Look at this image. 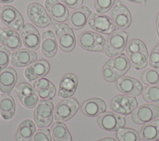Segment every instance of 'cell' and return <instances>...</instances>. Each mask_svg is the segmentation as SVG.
Instances as JSON below:
<instances>
[{"instance_id": "cb8c5ba5", "label": "cell", "mask_w": 159, "mask_h": 141, "mask_svg": "<svg viewBox=\"0 0 159 141\" xmlns=\"http://www.w3.org/2000/svg\"><path fill=\"white\" fill-rule=\"evenodd\" d=\"M58 46L55 34L51 30L45 31L42 33L41 41V51L43 55L50 58L57 53Z\"/></svg>"}, {"instance_id": "d6986e66", "label": "cell", "mask_w": 159, "mask_h": 141, "mask_svg": "<svg viewBox=\"0 0 159 141\" xmlns=\"http://www.w3.org/2000/svg\"><path fill=\"white\" fill-rule=\"evenodd\" d=\"M49 62L45 59H40L29 66L25 70L24 74L26 79L32 82L46 75L50 70Z\"/></svg>"}, {"instance_id": "1f68e13d", "label": "cell", "mask_w": 159, "mask_h": 141, "mask_svg": "<svg viewBox=\"0 0 159 141\" xmlns=\"http://www.w3.org/2000/svg\"><path fill=\"white\" fill-rule=\"evenodd\" d=\"M132 66L137 70L145 67L148 64V54L136 52L127 54Z\"/></svg>"}, {"instance_id": "4fadbf2b", "label": "cell", "mask_w": 159, "mask_h": 141, "mask_svg": "<svg viewBox=\"0 0 159 141\" xmlns=\"http://www.w3.org/2000/svg\"><path fill=\"white\" fill-rule=\"evenodd\" d=\"M20 34L24 46L31 50H37L40 45L41 38L37 28L30 24H26L20 30Z\"/></svg>"}, {"instance_id": "b9f144b4", "label": "cell", "mask_w": 159, "mask_h": 141, "mask_svg": "<svg viewBox=\"0 0 159 141\" xmlns=\"http://www.w3.org/2000/svg\"><path fill=\"white\" fill-rule=\"evenodd\" d=\"M130 2H135V3H139L142 5H145L146 4L147 0H126Z\"/></svg>"}, {"instance_id": "8fae6325", "label": "cell", "mask_w": 159, "mask_h": 141, "mask_svg": "<svg viewBox=\"0 0 159 141\" xmlns=\"http://www.w3.org/2000/svg\"><path fill=\"white\" fill-rule=\"evenodd\" d=\"M16 94L20 103L27 108H34L38 103L39 98L34 87L27 82H22L16 88Z\"/></svg>"}, {"instance_id": "4dcf8cb0", "label": "cell", "mask_w": 159, "mask_h": 141, "mask_svg": "<svg viewBox=\"0 0 159 141\" xmlns=\"http://www.w3.org/2000/svg\"><path fill=\"white\" fill-rule=\"evenodd\" d=\"M142 82L148 85H159V69H147L143 70L141 74Z\"/></svg>"}, {"instance_id": "ac0fdd59", "label": "cell", "mask_w": 159, "mask_h": 141, "mask_svg": "<svg viewBox=\"0 0 159 141\" xmlns=\"http://www.w3.org/2000/svg\"><path fill=\"white\" fill-rule=\"evenodd\" d=\"M78 83V77L75 74L69 73L65 75L59 83L58 96L63 98H70L75 93Z\"/></svg>"}, {"instance_id": "484cf974", "label": "cell", "mask_w": 159, "mask_h": 141, "mask_svg": "<svg viewBox=\"0 0 159 141\" xmlns=\"http://www.w3.org/2000/svg\"><path fill=\"white\" fill-rule=\"evenodd\" d=\"M36 130L34 122L30 119L22 121L17 130L16 141H31Z\"/></svg>"}, {"instance_id": "44dd1931", "label": "cell", "mask_w": 159, "mask_h": 141, "mask_svg": "<svg viewBox=\"0 0 159 141\" xmlns=\"http://www.w3.org/2000/svg\"><path fill=\"white\" fill-rule=\"evenodd\" d=\"M106 103L101 98H89L83 102L81 106L83 113L87 116L95 117L104 113L106 110Z\"/></svg>"}, {"instance_id": "ba28073f", "label": "cell", "mask_w": 159, "mask_h": 141, "mask_svg": "<svg viewBox=\"0 0 159 141\" xmlns=\"http://www.w3.org/2000/svg\"><path fill=\"white\" fill-rule=\"evenodd\" d=\"M26 12L30 21L38 27L45 28L52 24V19L46 10L38 2L29 4Z\"/></svg>"}, {"instance_id": "52a82bcc", "label": "cell", "mask_w": 159, "mask_h": 141, "mask_svg": "<svg viewBox=\"0 0 159 141\" xmlns=\"http://www.w3.org/2000/svg\"><path fill=\"white\" fill-rule=\"evenodd\" d=\"M137 99L125 95H118L114 96L110 103L112 111L122 115H127L135 110L137 106Z\"/></svg>"}, {"instance_id": "681fc988", "label": "cell", "mask_w": 159, "mask_h": 141, "mask_svg": "<svg viewBox=\"0 0 159 141\" xmlns=\"http://www.w3.org/2000/svg\"><path fill=\"white\" fill-rule=\"evenodd\" d=\"M0 10H1V6H0Z\"/></svg>"}, {"instance_id": "f35d334b", "label": "cell", "mask_w": 159, "mask_h": 141, "mask_svg": "<svg viewBox=\"0 0 159 141\" xmlns=\"http://www.w3.org/2000/svg\"><path fill=\"white\" fill-rule=\"evenodd\" d=\"M10 55V51L7 48L0 46V72L7 66L9 62Z\"/></svg>"}, {"instance_id": "ee69618b", "label": "cell", "mask_w": 159, "mask_h": 141, "mask_svg": "<svg viewBox=\"0 0 159 141\" xmlns=\"http://www.w3.org/2000/svg\"><path fill=\"white\" fill-rule=\"evenodd\" d=\"M98 141H117V140L115 139L112 138V137H106V138H103V139H99Z\"/></svg>"}, {"instance_id": "4316f807", "label": "cell", "mask_w": 159, "mask_h": 141, "mask_svg": "<svg viewBox=\"0 0 159 141\" xmlns=\"http://www.w3.org/2000/svg\"><path fill=\"white\" fill-rule=\"evenodd\" d=\"M140 134L143 141H156L159 139V119L144 124Z\"/></svg>"}, {"instance_id": "6da1fadb", "label": "cell", "mask_w": 159, "mask_h": 141, "mask_svg": "<svg viewBox=\"0 0 159 141\" xmlns=\"http://www.w3.org/2000/svg\"><path fill=\"white\" fill-rule=\"evenodd\" d=\"M128 38V34L124 30L113 31L108 36L105 45L104 53L109 58L118 56L124 49Z\"/></svg>"}, {"instance_id": "f1b7e54d", "label": "cell", "mask_w": 159, "mask_h": 141, "mask_svg": "<svg viewBox=\"0 0 159 141\" xmlns=\"http://www.w3.org/2000/svg\"><path fill=\"white\" fill-rule=\"evenodd\" d=\"M16 111V103L9 95L3 94L0 98V113L6 120L12 118Z\"/></svg>"}, {"instance_id": "ffe728a7", "label": "cell", "mask_w": 159, "mask_h": 141, "mask_svg": "<svg viewBox=\"0 0 159 141\" xmlns=\"http://www.w3.org/2000/svg\"><path fill=\"white\" fill-rule=\"evenodd\" d=\"M45 7L52 18L56 22H63L68 19L69 11L58 0H45Z\"/></svg>"}, {"instance_id": "7c38bea8", "label": "cell", "mask_w": 159, "mask_h": 141, "mask_svg": "<svg viewBox=\"0 0 159 141\" xmlns=\"http://www.w3.org/2000/svg\"><path fill=\"white\" fill-rule=\"evenodd\" d=\"M88 24L93 30L106 35H110L116 28L112 19L107 15L98 13L91 15Z\"/></svg>"}, {"instance_id": "c3c4849f", "label": "cell", "mask_w": 159, "mask_h": 141, "mask_svg": "<svg viewBox=\"0 0 159 141\" xmlns=\"http://www.w3.org/2000/svg\"><path fill=\"white\" fill-rule=\"evenodd\" d=\"M156 141H159V139H158L157 140H156Z\"/></svg>"}, {"instance_id": "8d00e7d4", "label": "cell", "mask_w": 159, "mask_h": 141, "mask_svg": "<svg viewBox=\"0 0 159 141\" xmlns=\"http://www.w3.org/2000/svg\"><path fill=\"white\" fill-rule=\"evenodd\" d=\"M115 0H95L94 7L95 11L100 14L108 12L113 6Z\"/></svg>"}, {"instance_id": "2e32d148", "label": "cell", "mask_w": 159, "mask_h": 141, "mask_svg": "<svg viewBox=\"0 0 159 141\" xmlns=\"http://www.w3.org/2000/svg\"><path fill=\"white\" fill-rule=\"evenodd\" d=\"M37 59V54L33 50L22 48L13 52L11 54V63L19 67L27 66Z\"/></svg>"}, {"instance_id": "7dc6e473", "label": "cell", "mask_w": 159, "mask_h": 141, "mask_svg": "<svg viewBox=\"0 0 159 141\" xmlns=\"http://www.w3.org/2000/svg\"><path fill=\"white\" fill-rule=\"evenodd\" d=\"M1 30H2V28H1V25H0V32H1Z\"/></svg>"}, {"instance_id": "836d02e7", "label": "cell", "mask_w": 159, "mask_h": 141, "mask_svg": "<svg viewBox=\"0 0 159 141\" xmlns=\"http://www.w3.org/2000/svg\"><path fill=\"white\" fill-rule=\"evenodd\" d=\"M142 96L147 102L159 105V85L145 87Z\"/></svg>"}, {"instance_id": "d4e9b609", "label": "cell", "mask_w": 159, "mask_h": 141, "mask_svg": "<svg viewBox=\"0 0 159 141\" xmlns=\"http://www.w3.org/2000/svg\"><path fill=\"white\" fill-rule=\"evenodd\" d=\"M17 80V74L16 70L11 67L6 68L0 74V91L10 93Z\"/></svg>"}, {"instance_id": "9c48e42d", "label": "cell", "mask_w": 159, "mask_h": 141, "mask_svg": "<svg viewBox=\"0 0 159 141\" xmlns=\"http://www.w3.org/2000/svg\"><path fill=\"white\" fill-rule=\"evenodd\" d=\"M0 19L6 26L16 30H20L24 25V20L21 14L10 5L2 7L0 13Z\"/></svg>"}, {"instance_id": "30bf717a", "label": "cell", "mask_w": 159, "mask_h": 141, "mask_svg": "<svg viewBox=\"0 0 159 141\" xmlns=\"http://www.w3.org/2000/svg\"><path fill=\"white\" fill-rule=\"evenodd\" d=\"M158 117H159V106L153 104L139 106L131 116L132 121L137 124L149 122Z\"/></svg>"}, {"instance_id": "7a4b0ae2", "label": "cell", "mask_w": 159, "mask_h": 141, "mask_svg": "<svg viewBox=\"0 0 159 141\" xmlns=\"http://www.w3.org/2000/svg\"><path fill=\"white\" fill-rule=\"evenodd\" d=\"M53 103L52 101L42 99L34 109V119L39 127H48L51 125L53 119Z\"/></svg>"}, {"instance_id": "8992f818", "label": "cell", "mask_w": 159, "mask_h": 141, "mask_svg": "<svg viewBox=\"0 0 159 141\" xmlns=\"http://www.w3.org/2000/svg\"><path fill=\"white\" fill-rule=\"evenodd\" d=\"M98 126L104 130L108 132L117 131L125 125L124 117L112 112H104L97 118Z\"/></svg>"}, {"instance_id": "3957f363", "label": "cell", "mask_w": 159, "mask_h": 141, "mask_svg": "<svg viewBox=\"0 0 159 141\" xmlns=\"http://www.w3.org/2000/svg\"><path fill=\"white\" fill-rule=\"evenodd\" d=\"M78 41L81 48L88 51L103 52L106 45L104 38L91 31H84L81 33Z\"/></svg>"}, {"instance_id": "d590c367", "label": "cell", "mask_w": 159, "mask_h": 141, "mask_svg": "<svg viewBox=\"0 0 159 141\" xmlns=\"http://www.w3.org/2000/svg\"><path fill=\"white\" fill-rule=\"evenodd\" d=\"M102 76L103 79L109 82L117 81L120 77L117 72L107 62H106L102 69Z\"/></svg>"}, {"instance_id": "f6af8a7d", "label": "cell", "mask_w": 159, "mask_h": 141, "mask_svg": "<svg viewBox=\"0 0 159 141\" xmlns=\"http://www.w3.org/2000/svg\"><path fill=\"white\" fill-rule=\"evenodd\" d=\"M14 1V0H0V2L4 3V4H7V3H11Z\"/></svg>"}, {"instance_id": "603a6c76", "label": "cell", "mask_w": 159, "mask_h": 141, "mask_svg": "<svg viewBox=\"0 0 159 141\" xmlns=\"http://www.w3.org/2000/svg\"><path fill=\"white\" fill-rule=\"evenodd\" d=\"M33 87L39 96L42 99H52L56 95L55 85L46 78L42 77L36 80L33 83Z\"/></svg>"}, {"instance_id": "e575fe53", "label": "cell", "mask_w": 159, "mask_h": 141, "mask_svg": "<svg viewBox=\"0 0 159 141\" xmlns=\"http://www.w3.org/2000/svg\"><path fill=\"white\" fill-rule=\"evenodd\" d=\"M136 52L148 54L147 48L144 42L139 39L134 38L128 43L126 47V53L127 54H129Z\"/></svg>"}, {"instance_id": "9a60e30c", "label": "cell", "mask_w": 159, "mask_h": 141, "mask_svg": "<svg viewBox=\"0 0 159 141\" xmlns=\"http://www.w3.org/2000/svg\"><path fill=\"white\" fill-rule=\"evenodd\" d=\"M111 17L114 25L121 30L128 28L132 22V17L129 10L120 3L116 5L112 10Z\"/></svg>"}, {"instance_id": "60d3db41", "label": "cell", "mask_w": 159, "mask_h": 141, "mask_svg": "<svg viewBox=\"0 0 159 141\" xmlns=\"http://www.w3.org/2000/svg\"><path fill=\"white\" fill-rule=\"evenodd\" d=\"M60 1L66 6L71 9L77 8L80 6H81L83 3V0H60Z\"/></svg>"}, {"instance_id": "bcb514c9", "label": "cell", "mask_w": 159, "mask_h": 141, "mask_svg": "<svg viewBox=\"0 0 159 141\" xmlns=\"http://www.w3.org/2000/svg\"><path fill=\"white\" fill-rule=\"evenodd\" d=\"M153 49L155 50L156 51H157V52L159 53V43L157 44V45L155 46V47L153 48Z\"/></svg>"}, {"instance_id": "7402d4cb", "label": "cell", "mask_w": 159, "mask_h": 141, "mask_svg": "<svg viewBox=\"0 0 159 141\" xmlns=\"http://www.w3.org/2000/svg\"><path fill=\"white\" fill-rule=\"evenodd\" d=\"M0 42L6 48L16 51L22 46V40L19 33L12 30L4 28L0 32Z\"/></svg>"}, {"instance_id": "277c9868", "label": "cell", "mask_w": 159, "mask_h": 141, "mask_svg": "<svg viewBox=\"0 0 159 141\" xmlns=\"http://www.w3.org/2000/svg\"><path fill=\"white\" fill-rule=\"evenodd\" d=\"M79 108L80 103L75 98L64 99L55 106L54 118L57 121H67L75 115Z\"/></svg>"}, {"instance_id": "7bdbcfd3", "label": "cell", "mask_w": 159, "mask_h": 141, "mask_svg": "<svg viewBox=\"0 0 159 141\" xmlns=\"http://www.w3.org/2000/svg\"><path fill=\"white\" fill-rule=\"evenodd\" d=\"M156 28H157L158 36L159 37V13L158 14L157 17V19H156Z\"/></svg>"}, {"instance_id": "83f0119b", "label": "cell", "mask_w": 159, "mask_h": 141, "mask_svg": "<svg viewBox=\"0 0 159 141\" xmlns=\"http://www.w3.org/2000/svg\"><path fill=\"white\" fill-rule=\"evenodd\" d=\"M106 62L117 72L120 77L124 75L130 68V59L124 54L114 57L109 59Z\"/></svg>"}, {"instance_id": "f546056e", "label": "cell", "mask_w": 159, "mask_h": 141, "mask_svg": "<svg viewBox=\"0 0 159 141\" xmlns=\"http://www.w3.org/2000/svg\"><path fill=\"white\" fill-rule=\"evenodd\" d=\"M50 131L53 141H73L67 126L61 121L53 122L50 127Z\"/></svg>"}, {"instance_id": "5bb4252c", "label": "cell", "mask_w": 159, "mask_h": 141, "mask_svg": "<svg viewBox=\"0 0 159 141\" xmlns=\"http://www.w3.org/2000/svg\"><path fill=\"white\" fill-rule=\"evenodd\" d=\"M117 88L124 94L134 96H139L143 92V85L139 80L129 76L120 77L116 83Z\"/></svg>"}, {"instance_id": "d6a6232c", "label": "cell", "mask_w": 159, "mask_h": 141, "mask_svg": "<svg viewBox=\"0 0 159 141\" xmlns=\"http://www.w3.org/2000/svg\"><path fill=\"white\" fill-rule=\"evenodd\" d=\"M116 137L119 141H140L139 132L131 128H122L118 130Z\"/></svg>"}, {"instance_id": "5b68a950", "label": "cell", "mask_w": 159, "mask_h": 141, "mask_svg": "<svg viewBox=\"0 0 159 141\" xmlns=\"http://www.w3.org/2000/svg\"><path fill=\"white\" fill-rule=\"evenodd\" d=\"M55 34L60 49L65 52H70L75 47L76 39L72 29L66 24L55 26Z\"/></svg>"}, {"instance_id": "74e56055", "label": "cell", "mask_w": 159, "mask_h": 141, "mask_svg": "<svg viewBox=\"0 0 159 141\" xmlns=\"http://www.w3.org/2000/svg\"><path fill=\"white\" fill-rule=\"evenodd\" d=\"M31 141H52L51 131L48 128L39 129Z\"/></svg>"}, {"instance_id": "ab89813d", "label": "cell", "mask_w": 159, "mask_h": 141, "mask_svg": "<svg viewBox=\"0 0 159 141\" xmlns=\"http://www.w3.org/2000/svg\"><path fill=\"white\" fill-rule=\"evenodd\" d=\"M148 64L153 68H159V53L153 49L149 54Z\"/></svg>"}, {"instance_id": "e0dca14e", "label": "cell", "mask_w": 159, "mask_h": 141, "mask_svg": "<svg viewBox=\"0 0 159 141\" xmlns=\"http://www.w3.org/2000/svg\"><path fill=\"white\" fill-rule=\"evenodd\" d=\"M91 13L88 7H79L71 12L68 20V24L73 29L80 30L86 25Z\"/></svg>"}]
</instances>
